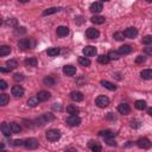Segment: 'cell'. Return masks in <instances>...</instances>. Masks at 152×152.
<instances>
[{
  "instance_id": "e0dca14e",
  "label": "cell",
  "mask_w": 152,
  "mask_h": 152,
  "mask_svg": "<svg viewBox=\"0 0 152 152\" xmlns=\"http://www.w3.org/2000/svg\"><path fill=\"white\" fill-rule=\"evenodd\" d=\"M56 32H57V36L59 37H67L69 35V29L67 26H58Z\"/></svg>"
},
{
  "instance_id": "7c38bea8",
  "label": "cell",
  "mask_w": 152,
  "mask_h": 152,
  "mask_svg": "<svg viewBox=\"0 0 152 152\" xmlns=\"http://www.w3.org/2000/svg\"><path fill=\"white\" fill-rule=\"evenodd\" d=\"M51 120H54V115L50 114V113H45L39 119H37V122H41V125H44V124H46L48 121H51Z\"/></svg>"
},
{
  "instance_id": "8d00e7d4",
  "label": "cell",
  "mask_w": 152,
  "mask_h": 152,
  "mask_svg": "<svg viewBox=\"0 0 152 152\" xmlns=\"http://www.w3.org/2000/svg\"><path fill=\"white\" fill-rule=\"evenodd\" d=\"M141 42H143V44H145V45H147V46H150V45H152V36H145L143 39H141Z\"/></svg>"
},
{
  "instance_id": "7dc6e473",
  "label": "cell",
  "mask_w": 152,
  "mask_h": 152,
  "mask_svg": "<svg viewBox=\"0 0 152 152\" xmlns=\"http://www.w3.org/2000/svg\"><path fill=\"white\" fill-rule=\"evenodd\" d=\"M145 54L147 55V56H152V46H147V48H145Z\"/></svg>"
},
{
  "instance_id": "f5cc1de1",
  "label": "cell",
  "mask_w": 152,
  "mask_h": 152,
  "mask_svg": "<svg viewBox=\"0 0 152 152\" xmlns=\"http://www.w3.org/2000/svg\"><path fill=\"white\" fill-rule=\"evenodd\" d=\"M147 114H148L150 117H152V108H148V109H147Z\"/></svg>"
},
{
  "instance_id": "74e56055",
  "label": "cell",
  "mask_w": 152,
  "mask_h": 152,
  "mask_svg": "<svg viewBox=\"0 0 152 152\" xmlns=\"http://www.w3.org/2000/svg\"><path fill=\"white\" fill-rule=\"evenodd\" d=\"M113 37L117 39V41H124L126 37H125V33L124 32H121V31H118V32H115L114 35H113Z\"/></svg>"
},
{
  "instance_id": "2e32d148",
  "label": "cell",
  "mask_w": 152,
  "mask_h": 152,
  "mask_svg": "<svg viewBox=\"0 0 152 152\" xmlns=\"http://www.w3.org/2000/svg\"><path fill=\"white\" fill-rule=\"evenodd\" d=\"M132 46L131 45H127V44H125V45H121L120 48H119V50H118V52H119V55H128V54H131L132 52Z\"/></svg>"
},
{
  "instance_id": "f6af8a7d",
  "label": "cell",
  "mask_w": 152,
  "mask_h": 152,
  "mask_svg": "<svg viewBox=\"0 0 152 152\" xmlns=\"http://www.w3.org/2000/svg\"><path fill=\"white\" fill-rule=\"evenodd\" d=\"M52 109L54 111H62V105L61 104H54L52 105Z\"/></svg>"
},
{
  "instance_id": "603a6c76",
  "label": "cell",
  "mask_w": 152,
  "mask_h": 152,
  "mask_svg": "<svg viewBox=\"0 0 152 152\" xmlns=\"http://www.w3.org/2000/svg\"><path fill=\"white\" fill-rule=\"evenodd\" d=\"M10 52H11V48L10 46H7V45H1L0 46V56L1 57L10 55Z\"/></svg>"
},
{
  "instance_id": "83f0119b",
  "label": "cell",
  "mask_w": 152,
  "mask_h": 152,
  "mask_svg": "<svg viewBox=\"0 0 152 152\" xmlns=\"http://www.w3.org/2000/svg\"><path fill=\"white\" fill-rule=\"evenodd\" d=\"M67 112L69 114H71V115H77V113L80 112V109L76 107V106H74V105H70V106L67 107Z\"/></svg>"
},
{
  "instance_id": "277c9868",
  "label": "cell",
  "mask_w": 152,
  "mask_h": 152,
  "mask_svg": "<svg viewBox=\"0 0 152 152\" xmlns=\"http://www.w3.org/2000/svg\"><path fill=\"white\" fill-rule=\"evenodd\" d=\"M137 146L143 148V150H147V148H150L152 146V144L147 138H140V139L137 140Z\"/></svg>"
},
{
  "instance_id": "8992f818",
  "label": "cell",
  "mask_w": 152,
  "mask_h": 152,
  "mask_svg": "<svg viewBox=\"0 0 152 152\" xmlns=\"http://www.w3.org/2000/svg\"><path fill=\"white\" fill-rule=\"evenodd\" d=\"M83 54H85V56L86 57H92V56H95L96 55V52H98V50H96V48L95 46H92V45H87L86 48H83Z\"/></svg>"
},
{
  "instance_id": "ee69618b",
  "label": "cell",
  "mask_w": 152,
  "mask_h": 152,
  "mask_svg": "<svg viewBox=\"0 0 152 152\" xmlns=\"http://www.w3.org/2000/svg\"><path fill=\"white\" fill-rule=\"evenodd\" d=\"M93 152H101V145L100 144H95L93 147H92Z\"/></svg>"
},
{
  "instance_id": "c3c4849f",
  "label": "cell",
  "mask_w": 152,
  "mask_h": 152,
  "mask_svg": "<svg viewBox=\"0 0 152 152\" xmlns=\"http://www.w3.org/2000/svg\"><path fill=\"white\" fill-rule=\"evenodd\" d=\"M24 143H25V141H23V140H20V139L14 140V146H22V145H24Z\"/></svg>"
},
{
  "instance_id": "7402d4cb",
  "label": "cell",
  "mask_w": 152,
  "mask_h": 152,
  "mask_svg": "<svg viewBox=\"0 0 152 152\" xmlns=\"http://www.w3.org/2000/svg\"><path fill=\"white\" fill-rule=\"evenodd\" d=\"M134 107H135L137 109H139V111H143V109H146L147 105H146V102H145L144 100H137V101L134 102Z\"/></svg>"
},
{
  "instance_id": "5b68a950",
  "label": "cell",
  "mask_w": 152,
  "mask_h": 152,
  "mask_svg": "<svg viewBox=\"0 0 152 152\" xmlns=\"http://www.w3.org/2000/svg\"><path fill=\"white\" fill-rule=\"evenodd\" d=\"M67 124L69 126H79L81 124V118L79 115H70L67 118Z\"/></svg>"
},
{
  "instance_id": "bcb514c9",
  "label": "cell",
  "mask_w": 152,
  "mask_h": 152,
  "mask_svg": "<svg viewBox=\"0 0 152 152\" xmlns=\"http://www.w3.org/2000/svg\"><path fill=\"white\" fill-rule=\"evenodd\" d=\"M6 88H7V83H6V81L1 80V81H0V89H3V90H5Z\"/></svg>"
},
{
  "instance_id": "f907efd6",
  "label": "cell",
  "mask_w": 152,
  "mask_h": 152,
  "mask_svg": "<svg viewBox=\"0 0 152 152\" xmlns=\"http://www.w3.org/2000/svg\"><path fill=\"white\" fill-rule=\"evenodd\" d=\"M0 71H1V72H10L11 69L10 68H0Z\"/></svg>"
},
{
  "instance_id": "ba28073f",
  "label": "cell",
  "mask_w": 152,
  "mask_h": 152,
  "mask_svg": "<svg viewBox=\"0 0 152 152\" xmlns=\"http://www.w3.org/2000/svg\"><path fill=\"white\" fill-rule=\"evenodd\" d=\"M86 36H87V38H89V39H96V38L100 36V32H99V30H96V29H94V28H89V29L86 31Z\"/></svg>"
},
{
  "instance_id": "6da1fadb",
  "label": "cell",
  "mask_w": 152,
  "mask_h": 152,
  "mask_svg": "<svg viewBox=\"0 0 152 152\" xmlns=\"http://www.w3.org/2000/svg\"><path fill=\"white\" fill-rule=\"evenodd\" d=\"M59 138H61V132L58 130L51 128V130H49L46 132V139L49 141H57Z\"/></svg>"
},
{
  "instance_id": "7a4b0ae2",
  "label": "cell",
  "mask_w": 152,
  "mask_h": 152,
  "mask_svg": "<svg viewBox=\"0 0 152 152\" xmlns=\"http://www.w3.org/2000/svg\"><path fill=\"white\" fill-rule=\"evenodd\" d=\"M95 104H96V106L99 108H106L109 105V99L107 96H105V95H100V96L96 98Z\"/></svg>"
},
{
  "instance_id": "9a60e30c",
  "label": "cell",
  "mask_w": 152,
  "mask_h": 152,
  "mask_svg": "<svg viewBox=\"0 0 152 152\" xmlns=\"http://www.w3.org/2000/svg\"><path fill=\"white\" fill-rule=\"evenodd\" d=\"M70 98H71V100L72 101H76V102H81L82 100H83V94L81 93V92H71V94H70Z\"/></svg>"
},
{
  "instance_id": "cb8c5ba5",
  "label": "cell",
  "mask_w": 152,
  "mask_h": 152,
  "mask_svg": "<svg viewBox=\"0 0 152 152\" xmlns=\"http://www.w3.org/2000/svg\"><path fill=\"white\" fill-rule=\"evenodd\" d=\"M105 17H102V16H94V17H92L90 18V22L92 23H94V24H104L105 23Z\"/></svg>"
},
{
  "instance_id": "484cf974",
  "label": "cell",
  "mask_w": 152,
  "mask_h": 152,
  "mask_svg": "<svg viewBox=\"0 0 152 152\" xmlns=\"http://www.w3.org/2000/svg\"><path fill=\"white\" fill-rule=\"evenodd\" d=\"M25 65H29V67H37L38 65V59L35 58V57H31V58H28L25 59Z\"/></svg>"
},
{
  "instance_id": "b9f144b4",
  "label": "cell",
  "mask_w": 152,
  "mask_h": 152,
  "mask_svg": "<svg viewBox=\"0 0 152 152\" xmlns=\"http://www.w3.org/2000/svg\"><path fill=\"white\" fill-rule=\"evenodd\" d=\"M145 61H146V57H145V56H138V57L135 58V63H138V64H139V63H144Z\"/></svg>"
},
{
  "instance_id": "1f68e13d",
  "label": "cell",
  "mask_w": 152,
  "mask_h": 152,
  "mask_svg": "<svg viewBox=\"0 0 152 152\" xmlns=\"http://www.w3.org/2000/svg\"><path fill=\"white\" fill-rule=\"evenodd\" d=\"M6 65H7V68H10V69L12 70V69H16V68L18 67V62H17L16 59H9V61L6 62Z\"/></svg>"
},
{
  "instance_id": "f35d334b",
  "label": "cell",
  "mask_w": 152,
  "mask_h": 152,
  "mask_svg": "<svg viewBox=\"0 0 152 152\" xmlns=\"http://www.w3.org/2000/svg\"><path fill=\"white\" fill-rule=\"evenodd\" d=\"M108 57H109V59H118V58L120 57V55H119V52H118V51L111 50V51L108 52Z\"/></svg>"
},
{
  "instance_id": "f546056e",
  "label": "cell",
  "mask_w": 152,
  "mask_h": 152,
  "mask_svg": "<svg viewBox=\"0 0 152 152\" xmlns=\"http://www.w3.org/2000/svg\"><path fill=\"white\" fill-rule=\"evenodd\" d=\"M9 102H10V96L7 94H1V95H0V105L6 106Z\"/></svg>"
},
{
  "instance_id": "30bf717a",
  "label": "cell",
  "mask_w": 152,
  "mask_h": 152,
  "mask_svg": "<svg viewBox=\"0 0 152 152\" xmlns=\"http://www.w3.org/2000/svg\"><path fill=\"white\" fill-rule=\"evenodd\" d=\"M11 93L16 98H22L24 95V88L22 86H13L12 89H11Z\"/></svg>"
},
{
  "instance_id": "816d5d0a",
  "label": "cell",
  "mask_w": 152,
  "mask_h": 152,
  "mask_svg": "<svg viewBox=\"0 0 152 152\" xmlns=\"http://www.w3.org/2000/svg\"><path fill=\"white\" fill-rule=\"evenodd\" d=\"M108 119H112V120H115V117H113L112 113H108Z\"/></svg>"
},
{
  "instance_id": "ac0fdd59",
  "label": "cell",
  "mask_w": 152,
  "mask_h": 152,
  "mask_svg": "<svg viewBox=\"0 0 152 152\" xmlns=\"http://www.w3.org/2000/svg\"><path fill=\"white\" fill-rule=\"evenodd\" d=\"M18 46H19L20 49H23V50H25V49H29V48L31 46V42H30V39L23 38V39H20V41L18 42Z\"/></svg>"
},
{
  "instance_id": "d6a6232c",
  "label": "cell",
  "mask_w": 152,
  "mask_h": 152,
  "mask_svg": "<svg viewBox=\"0 0 152 152\" xmlns=\"http://www.w3.org/2000/svg\"><path fill=\"white\" fill-rule=\"evenodd\" d=\"M38 104H39V100H38L37 96H36V98H30V99L28 100V105H29L30 107H36Z\"/></svg>"
},
{
  "instance_id": "7bdbcfd3",
  "label": "cell",
  "mask_w": 152,
  "mask_h": 152,
  "mask_svg": "<svg viewBox=\"0 0 152 152\" xmlns=\"http://www.w3.org/2000/svg\"><path fill=\"white\" fill-rule=\"evenodd\" d=\"M106 144L109 145V146H115V145H117V141L113 140L112 138H108V139H106Z\"/></svg>"
},
{
  "instance_id": "4316f807",
  "label": "cell",
  "mask_w": 152,
  "mask_h": 152,
  "mask_svg": "<svg viewBox=\"0 0 152 152\" xmlns=\"http://www.w3.org/2000/svg\"><path fill=\"white\" fill-rule=\"evenodd\" d=\"M10 126H11V130H12V133H13V134L22 132V126H20L19 124H17V122H11Z\"/></svg>"
},
{
  "instance_id": "4dcf8cb0",
  "label": "cell",
  "mask_w": 152,
  "mask_h": 152,
  "mask_svg": "<svg viewBox=\"0 0 152 152\" xmlns=\"http://www.w3.org/2000/svg\"><path fill=\"white\" fill-rule=\"evenodd\" d=\"M79 63H80L82 67H89V65H90V61H89V58H87V57H79Z\"/></svg>"
},
{
  "instance_id": "4fadbf2b",
  "label": "cell",
  "mask_w": 152,
  "mask_h": 152,
  "mask_svg": "<svg viewBox=\"0 0 152 152\" xmlns=\"http://www.w3.org/2000/svg\"><path fill=\"white\" fill-rule=\"evenodd\" d=\"M63 72L67 76H74L76 74V68L74 65H64L63 67Z\"/></svg>"
},
{
  "instance_id": "8fae6325",
  "label": "cell",
  "mask_w": 152,
  "mask_h": 152,
  "mask_svg": "<svg viewBox=\"0 0 152 152\" xmlns=\"http://www.w3.org/2000/svg\"><path fill=\"white\" fill-rule=\"evenodd\" d=\"M118 112L120 114H124V115H127L131 113V107L127 105V104H120L118 106Z\"/></svg>"
},
{
  "instance_id": "e575fe53",
  "label": "cell",
  "mask_w": 152,
  "mask_h": 152,
  "mask_svg": "<svg viewBox=\"0 0 152 152\" xmlns=\"http://www.w3.org/2000/svg\"><path fill=\"white\" fill-rule=\"evenodd\" d=\"M46 54H48L49 56H51V57L57 56V55L59 54V49H58V48H50V49L46 51Z\"/></svg>"
},
{
  "instance_id": "ffe728a7",
  "label": "cell",
  "mask_w": 152,
  "mask_h": 152,
  "mask_svg": "<svg viewBox=\"0 0 152 152\" xmlns=\"http://www.w3.org/2000/svg\"><path fill=\"white\" fill-rule=\"evenodd\" d=\"M99 134H100L102 138H105V139L113 138V137L115 135V133H114L113 131H111V130H104V131H100V132H99Z\"/></svg>"
},
{
  "instance_id": "681fc988",
  "label": "cell",
  "mask_w": 152,
  "mask_h": 152,
  "mask_svg": "<svg viewBox=\"0 0 152 152\" xmlns=\"http://www.w3.org/2000/svg\"><path fill=\"white\" fill-rule=\"evenodd\" d=\"M139 126H140V125H139V122H138V121H135V120H134V121H131V127L138 128Z\"/></svg>"
},
{
  "instance_id": "ab89813d",
  "label": "cell",
  "mask_w": 152,
  "mask_h": 152,
  "mask_svg": "<svg viewBox=\"0 0 152 152\" xmlns=\"http://www.w3.org/2000/svg\"><path fill=\"white\" fill-rule=\"evenodd\" d=\"M17 24H18V22L14 18H11V19L6 20V25H9V26H17Z\"/></svg>"
},
{
  "instance_id": "f1b7e54d",
  "label": "cell",
  "mask_w": 152,
  "mask_h": 152,
  "mask_svg": "<svg viewBox=\"0 0 152 152\" xmlns=\"http://www.w3.org/2000/svg\"><path fill=\"white\" fill-rule=\"evenodd\" d=\"M109 57H108V55H100L99 57H98V62L100 63V64H108L109 63Z\"/></svg>"
},
{
  "instance_id": "836d02e7",
  "label": "cell",
  "mask_w": 152,
  "mask_h": 152,
  "mask_svg": "<svg viewBox=\"0 0 152 152\" xmlns=\"http://www.w3.org/2000/svg\"><path fill=\"white\" fill-rule=\"evenodd\" d=\"M43 82H44L45 86H49V87H54L55 86V80L51 77V76H48V77H45Z\"/></svg>"
},
{
  "instance_id": "60d3db41",
  "label": "cell",
  "mask_w": 152,
  "mask_h": 152,
  "mask_svg": "<svg viewBox=\"0 0 152 152\" xmlns=\"http://www.w3.org/2000/svg\"><path fill=\"white\" fill-rule=\"evenodd\" d=\"M13 80L14 81H23L24 80V75L23 74H14V76H13Z\"/></svg>"
},
{
  "instance_id": "db71d44e",
  "label": "cell",
  "mask_w": 152,
  "mask_h": 152,
  "mask_svg": "<svg viewBox=\"0 0 152 152\" xmlns=\"http://www.w3.org/2000/svg\"><path fill=\"white\" fill-rule=\"evenodd\" d=\"M1 152H7V151H4V150H1Z\"/></svg>"
},
{
  "instance_id": "44dd1931",
  "label": "cell",
  "mask_w": 152,
  "mask_h": 152,
  "mask_svg": "<svg viewBox=\"0 0 152 152\" xmlns=\"http://www.w3.org/2000/svg\"><path fill=\"white\" fill-rule=\"evenodd\" d=\"M140 76L144 80H152V69H145L140 72Z\"/></svg>"
},
{
  "instance_id": "3957f363",
  "label": "cell",
  "mask_w": 152,
  "mask_h": 152,
  "mask_svg": "<svg viewBox=\"0 0 152 152\" xmlns=\"http://www.w3.org/2000/svg\"><path fill=\"white\" fill-rule=\"evenodd\" d=\"M38 145H39V143H38V140H37L36 138H29V139H26L25 143H24V146H25L28 150H36V148L38 147Z\"/></svg>"
},
{
  "instance_id": "52a82bcc",
  "label": "cell",
  "mask_w": 152,
  "mask_h": 152,
  "mask_svg": "<svg viewBox=\"0 0 152 152\" xmlns=\"http://www.w3.org/2000/svg\"><path fill=\"white\" fill-rule=\"evenodd\" d=\"M124 33H125V37H126V38L133 39V38H135V37L138 36V30H137L135 28H127V29L124 31Z\"/></svg>"
},
{
  "instance_id": "5bb4252c",
  "label": "cell",
  "mask_w": 152,
  "mask_h": 152,
  "mask_svg": "<svg viewBox=\"0 0 152 152\" xmlns=\"http://www.w3.org/2000/svg\"><path fill=\"white\" fill-rule=\"evenodd\" d=\"M1 132H3V134H4L5 137H10L11 134H13L10 124H6V122H3V124H1Z\"/></svg>"
},
{
  "instance_id": "d6986e66",
  "label": "cell",
  "mask_w": 152,
  "mask_h": 152,
  "mask_svg": "<svg viewBox=\"0 0 152 152\" xmlns=\"http://www.w3.org/2000/svg\"><path fill=\"white\" fill-rule=\"evenodd\" d=\"M50 96H51V94H50L49 92H45V90H41V92L37 94V98H38L39 101H46V100L50 99Z\"/></svg>"
},
{
  "instance_id": "d590c367",
  "label": "cell",
  "mask_w": 152,
  "mask_h": 152,
  "mask_svg": "<svg viewBox=\"0 0 152 152\" xmlns=\"http://www.w3.org/2000/svg\"><path fill=\"white\" fill-rule=\"evenodd\" d=\"M58 11H59V9H57V7H51V9H48V10H45V11L43 12V16L54 14V13H56V12H58Z\"/></svg>"
},
{
  "instance_id": "d4e9b609",
  "label": "cell",
  "mask_w": 152,
  "mask_h": 152,
  "mask_svg": "<svg viewBox=\"0 0 152 152\" xmlns=\"http://www.w3.org/2000/svg\"><path fill=\"white\" fill-rule=\"evenodd\" d=\"M101 85H102L105 88H107L108 90H112V92L117 89V86H114L112 82H109V81H106V80H102V81H101Z\"/></svg>"
},
{
  "instance_id": "9c48e42d",
  "label": "cell",
  "mask_w": 152,
  "mask_h": 152,
  "mask_svg": "<svg viewBox=\"0 0 152 152\" xmlns=\"http://www.w3.org/2000/svg\"><path fill=\"white\" fill-rule=\"evenodd\" d=\"M89 10H90V12H93V13H99V12H101V11L104 10V5H102V3H100V1H95V3H93V4L90 5Z\"/></svg>"
}]
</instances>
